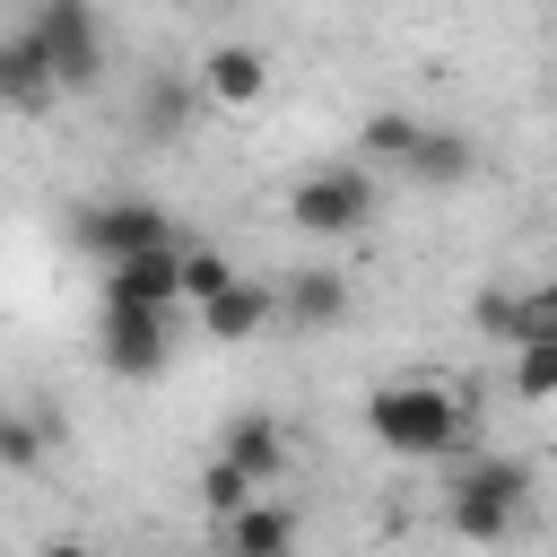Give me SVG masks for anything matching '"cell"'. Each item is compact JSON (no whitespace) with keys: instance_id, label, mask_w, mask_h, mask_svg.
Returning <instances> with one entry per match:
<instances>
[{"instance_id":"obj_1","label":"cell","mask_w":557,"mask_h":557,"mask_svg":"<svg viewBox=\"0 0 557 557\" xmlns=\"http://www.w3.org/2000/svg\"><path fill=\"white\" fill-rule=\"evenodd\" d=\"M366 435H374L383 453H400V461H435V453H453V444L470 435V409H461L444 383L400 374V383H374V392H366Z\"/></svg>"},{"instance_id":"obj_2","label":"cell","mask_w":557,"mask_h":557,"mask_svg":"<svg viewBox=\"0 0 557 557\" xmlns=\"http://www.w3.org/2000/svg\"><path fill=\"white\" fill-rule=\"evenodd\" d=\"M531 505V461L522 453H479L453 487H444V522L470 540V548H496Z\"/></svg>"},{"instance_id":"obj_3","label":"cell","mask_w":557,"mask_h":557,"mask_svg":"<svg viewBox=\"0 0 557 557\" xmlns=\"http://www.w3.org/2000/svg\"><path fill=\"white\" fill-rule=\"evenodd\" d=\"M26 35L44 44L61 96H87V87L104 78V17H96V0H35Z\"/></svg>"},{"instance_id":"obj_4","label":"cell","mask_w":557,"mask_h":557,"mask_svg":"<svg viewBox=\"0 0 557 557\" xmlns=\"http://www.w3.org/2000/svg\"><path fill=\"white\" fill-rule=\"evenodd\" d=\"M287 218L305 226V235H357L366 218H374V174L366 165H313L296 191H287Z\"/></svg>"},{"instance_id":"obj_5","label":"cell","mask_w":557,"mask_h":557,"mask_svg":"<svg viewBox=\"0 0 557 557\" xmlns=\"http://www.w3.org/2000/svg\"><path fill=\"white\" fill-rule=\"evenodd\" d=\"M70 235H78V252H87V261H104V270H113V261H131V252H148V244H174L157 200H87Z\"/></svg>"},{"instance_id":"obj_6","label":"cell","mask_w":557,"mask_h":557,"mask_svg":"<svg viewBox=\"0 0 557 557\" xmlns=\"http://www.w3.org/2000/svg\"><path fill=\"white\" fill-rule=\"evenodd\" d=\"M96 357H104V374H122V383H148V374H165V357H174V331H165V313H148V305H104Z\"/></svg>"},{"instance_id":"obj_7","label":"cell","mask_w":557,"mask_h":557,"mask_svg":"<svg viewBox=\"0 0 557 557\" xmlns=\"http://www.w3.org/2000/svg\"><path fill=\"white\" fill-rule=\"evenodd\" d=\"M174 296H183V244H148V252H131V261L104 270V305H148V313H165Z\"/></svg>"},{"instance_id":"obj_8","label":"cell","mask_w":557,"mask_h":557,"mask_svg":"<svg viewBox=\"0 0 557 557\" xmlns=\"http://www.w3.org/2000/svg\"><path fill=\"white\" fill-rule=\"evenodd\" d=\"M191 78H200V96H209V104H261L278 70H270V52H261V44H209V61H200Z\"/></svg>"},{"instance_id":"obj_9","label":"cell","mask_w":557,"mask_h":557,"mask_svg":"<svg viewBox=\"0 0 557 557\" xmlns=\"http://www.w3.org/2000/svg\"><path fill=\"white\" fill-rule=\"evenodd\" d=\"M44 104H61V78H52L44 44L17 26V35H0V113H44Z\"/></svg>"},{"instance_id":"obj_10","label":"cell","mask_w":557,"mask_h":557,"mask_svg":"<svg viewBox=\"0 0 557 557\" xmlns=\"http://www.w3.org/2000/svg\"><path fill=\"white\" fill-rule=\"evenodd\" d=\"M278 322V278H235V287H218L209 305H200V331L209 339H252V331H270Z\"/></svg>"},{"instance_id":"obj_11","label":"cell","mask_w":557,"mask_h":557,"mask_svg":"<svg viewBox=\"0 0 557 557\" xmlns=\"http://www.w3.org/2000/svg\"><path fill=\"white\" fill-rule=\"evenodd\" d=\"M348 313V270H287L278 278V322H296V331H331Z\"/></svg>"},{"instance_id":"obj_12","label":"cell","mask_w":557,"mask_h":557,"mask_svg":"<svg viewBox=\"0 0 557 557\" xmlns=\"http://www.w3.org/2000/svg\"><path fill=\"white\" fill-rule=\"evenodd\" d=\"M226 557H296V513H287L278 496L244 505V513L226 522Z\"/></svg>"},{"instance_id":"obj_13","label":"cell","mask_w":557,"mask_h":557,"mask_svg":"<svg viewBox=\"0 0 557 557\" xmlns=\"http://www.w3.org/2000/svg\"><path fill=\"white\" fill-rule=\"evenodd\" d=\"M226 461H244L261 487H278V470H287V435H278V418H270V409H244L235 435H226Z\"/></svg>"},{"instance_id":"obj_14","label":"cell","mask_w":557,"mask_h":557,"mask_svg":"<svg viewBox=\"0 0 557 557\" xmlns=\"http://www.w3.org/2000/svg\"><path fill=\"white\" fill-rule=\"evenodd\" d=\"M191 104H209V96H200V78H157V87H148V104H139V139H148V148H174V139H183V122H191Z\"/></svg>"},{"instance_id":"obj_15","label":"cell","mask_w":557,"mask_h":557,"mask_svg":"<svg viewBox=\"0 0 557 557\" xmlns=\"http://www.w3.org/2000/svg\"><path fill=\"white\" fill-rule=\"evenodd\" d=\"M409 174H418V183H470V174H479V148H470L461 131H435V122H426V131H418Z\"/></svg>"},{"instance_id":"obj_16","label":"cell","mask_w":557,"mask_h":557,"mask_svg":"<svg viewBox=\"0 0 557 557\" xmlns=\"http://www.w3.org/2000/svg\"><path fill=\"white\" fill-rule=\"evenodd\" d=\"M200 505H209V513H218V522H235V513H244V505H261V479H252V470H244V461H226V453H218V461H209V470H200Z\"/></svg>"},{"instance_id":"obj_17","label":"cell","mask_w":557,"mask_h":557,"mask_svg":"<svg viewBox=\"0 0 557 557\" xmlns=\"http://www.w3.org/2000/svg\"><path fill=\"white\" fill-rule=\"evenodd\" d=\"M418 131H426L418 113H366L357 148H366V157H383V165H409V157H418Z\"/></svg>"},{"instance_id":"obj_18","label":"cell","mask_w":557,"mask_h":557,"mask_svg":"<svg viewBox=\"0 0 557 557\" xmlns=\"http://www.w3.org/2000/svg\"><path fill=\"white\" fill-rule=\"evenodd\" d=\"M513 392L557 400V339H513Z\"/></svg>"},{"instance_id":"obj_19","label":"cell","mask_w":557,"mask_h":557,"mask_svg":"<svg viewBox=\"0 0 557 557\" xmlns=\"http://www.w3.org/2000/svg\"><path fill=\"white\" fill-rule=\"evenodd\" d=\"M513 339H557V278L513 296Z\"/></svg>"},{"instance_id":"obj_20","label":"cell","mask_w":557,"mask_h":557,"mask_svg":"<svg viewBox=\"0 0 557 557\" xmlns=\"http://www.w3.org/2000/svg\"><path fill=\"white\" fill-rule=\"evenodd\" d=\"M218 287H235V261H226V252H183V296L209 305Z\"/></svg>"},{"instance_id":"obj_21","label":"cell","mask_w":557,"mask_h":557,"mask_svg":"<svg viewBox=\"0 0 557 557\" xmlns=\"http://www.w3.org/2000/svg\"><path fill=\"white\" fill-rule=\"evenodd\" d=\"M35 453H44V435H35L26 418H0V461H17V470H26Z\"/></svg>"},{"instance_id":"obj_22","label":"cell","mask_w":557,"mask_h":557,"mask_svg":"<svg viewBox=\"0 0 557 557\" xmlns=\"http://www.w3.org/2000/svg\"><path fill=\"white\" fill-rule=\"evenodd\" d=\"M44 557H96V548H87V540H52Z\"/></svg>"},{"instance_id":"obj_23","label":"cell","mask_w":557,"mask_h":557,"mask_svg":"<svg viewBox=\"0 0 557 557\" xmlns=\"http://www.w3.org/2000/svg\"><path fill=\"white\" fill-rule=\"evenodd\" d=\"M209 9H235V0H209Z\"/></svg>"}]
</instances>
